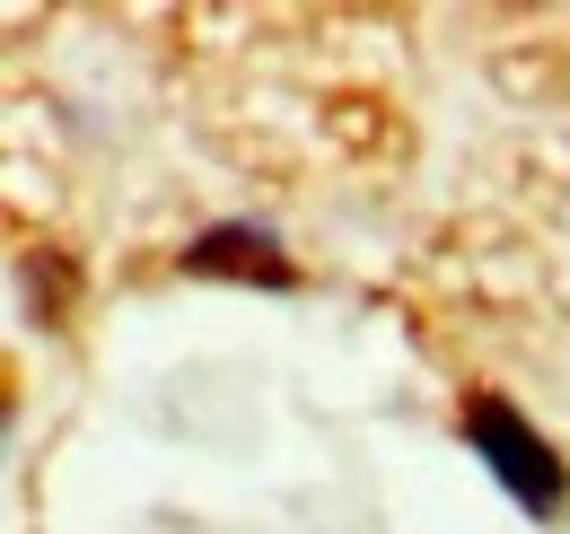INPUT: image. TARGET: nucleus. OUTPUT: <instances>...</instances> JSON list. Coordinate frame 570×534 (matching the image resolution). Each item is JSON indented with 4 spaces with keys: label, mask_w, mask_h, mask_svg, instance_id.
Here are the masks:
<instances>
[{
    "label": "nucleus",
    "mask_w": 570,
    "mask_h": 534,
    "mask_svg": "<svg viewBox=\"0 0 570 534\" xmlns=\"http://www.w3.org/2000/svg\"><path fill=\"white\" fill-rule=\"evenodd\" d=\"M456 429H465V447L492 465V482L518 500V508H535V517H553L570 500V473L562 456L518 421V403H500V395H465V412H456Z\"/></svg>",
    "instance_id": "nucleus-1"
},
{
    "label": "nucleus",
    "mask_w": 570,
    "mask_h": 534,
    "mask_svg": "<svg viewBox=\"0 0 570 534\" xmlns=\"http://www.w3.org/2000/svg\"><path fill=\"white\" fill-rule=\"evenodd\" d=\"M185 271H203V280H264V289H289L298 264L282 255V237H264V228H212V237H194L185 246Z\"/></svg>",
    "instance_id": "nucleus-2"
}]
</instances>
